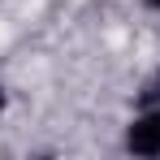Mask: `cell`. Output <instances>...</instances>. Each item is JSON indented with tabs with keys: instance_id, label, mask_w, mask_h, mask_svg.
<instances>
[{
	"instance_id": "cell-1",
	"label": "cell",
	"mask_w": 160,
	"mask_h": 160,
	"mask_svg": "<svg viewBox=\"0 0 160 160\" xmlns=\"http://www.w3.org/2000/svg\"><path fill=\"white\" fill-rule=\"evenodd\" d=\"M126 152L134 156H160V108L138 112L126 130Z\"/></svg>"
},
{
	"instance_id": "cell-2",
	"label": "cell",
	"mask_w": 160,
	"mask_h": 160,
	"mask_svg": "<svg viewBox=\"0 0 160 160\" xmlns=\"http://www.w3.org/2000/svg\"><path fill=\"white\" fill-rule=\"evenodd\" d=\"M152 95H160V69H156V82H152Z\"/></svg>"
},
{
	"instance_id": "cell-3",
	"label": "cell",
	"mask_w": 160,
	"mask_h": 160,
	"mask_svg": "<svg viewBox=\"0 0 160 160\" xmlns=\"http://www.w3.org/2000/svg\"><path fill=\"white\" fill-rule=\"evenodd\" d=\"M143 4H147V9H160V0H143Z\"/></svg>"
},
{
	"instance_id": "cell-4",
	"label": "cell",
	"mask_w": 160,
	"mask_h": 160,
	"mask_svg": "<svg viewBox=\"0 0 160 160\" xmlns=\"http://www.w3.org/2000/svg\"><path fill=\"white\" fill-rule=\"evenodd\" d=\"M0 112H4V87H0Z\"/></svg>"
}]
</instances>
